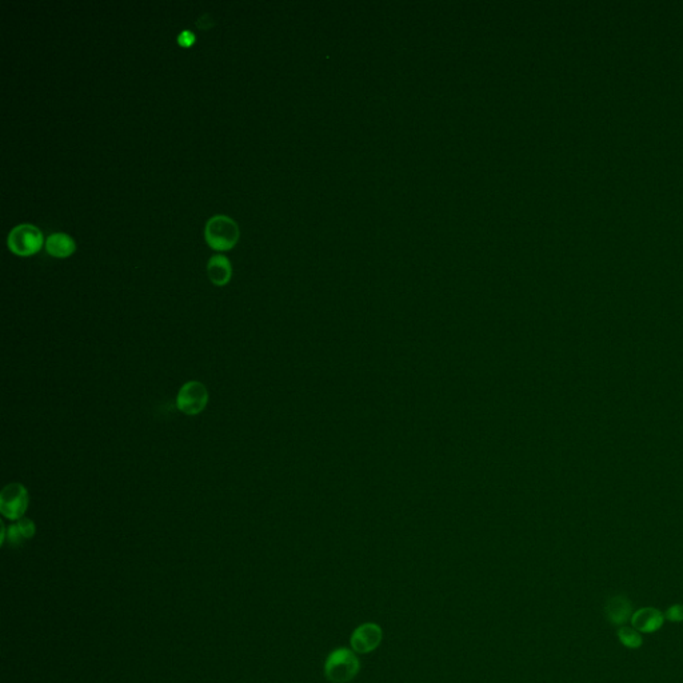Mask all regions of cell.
Instances as JSON below:
<instances>
[{
    "mask_svg": "<svg viewBox=\"0 0 683 683\" xmlns=\"http://www.w3.org/2000/svg\"><path fill=\"white\" fill-rule=\"evenodd\" d=\"M361 668L355 652L340 647L330 654L324 663V675L331 683H349Z\"/></svg>",
    "mask_w": 683,
    "mask_h": 683,
    "instance_id": "cell-1",
    "label": "cell"
},
{
    "mask_svg": "<svg viewBox=\"0 0 683 683\" xmlns=\"http://www.w3.org/2000/svg\"><path fill=\"white\" fill-rule=\"evenodd\" d=\"M204 238L213 250H228L237 243L239 227L227 215H213L204 226Z\"/></svg>",
    "mask_w": 683,
    "mask_h": 683,
    "instance_id": "cell-2",
    "label": "cell"
},
{
    "mask_svg": "<svg viewBox=\"0 0 683 683\" xmlns=\"http://www.w3.org/2000/svg\"><path fill=\"white\" fill-rule=\"evenodd\" d=\"M7 244L13 253L20 257H29L40 250L43 244V234L33 225H17L10 231Z\"/></svg>",
    "mask_w": 683,
    "mask_h": 683,
    "instance_id": "cell-3",
    "label": "cell"
},
{
    "mask_svg": "<svg viewBox=\"0 0 683 683\" xmlns=\"http://www.w3.org/2000/svg\"><path fill=\"white\" fill-rule=\"evenodd\" d=\"M30 504L29 490L22 483H10L0 491V513L10 520H19Z\"/></svg>",
    "mask_w": 683,
    "mask_h": 683,
    "instance_id": "cell-4",
    "label": "cell"
},
{
    "mask_svg": "<svg viewBox=\"0 0 683 683\" xmlns=\"http://www.w3.org/2000/svg\"><path fill=\"white\" fill-rule=\"evenodd\" d=\"M209 403V390L199 380L186 382L177 395V407L186 415H197Z\"/></svg>",
    "mask_w": 683,
    "mask_h": 683,
    "instance_id": "cell-5",
    "label": "cell"
},
{
    "mask_svg": "<svg viewBox=\"0 0 683 683\" xmlns=\"http://www.w3.org/2000/svg\"><path fill=\"white\" fill-rule=\"evenodd\" d=\"M382 630L377 623H365L355 629L351 636V647L355 653L374 652L380 645Z\"/></svg>",
    "mask_w": 683,
    "mask_h": 683,
    "instance_id": "cell-6",
    "label": "cell"
},
{
    "mask_svg": "<svg viewBox=\"0 0 683 683\" xmlns=\"http://www.w3.org/2000/svg\"><path fill=\"white\" fill-rule=\"evenodd\" d=\"M603 611L608 622L613 626H624L631 621L633 603L626 595L617 594L606 599Z\"/></svg>",
    "mask_w": 683,
    "mask_h": 683,
    "instance_id": "cell-7",
    "label": "cell"
},
{
    "mask_svg": "<svg viewBox=\"0 0 683 683\" xmlns=\"http://www.w3.org/2000/svg\"><path fill=\"white\" fill-rule=\"evenodd\" d=\"M631 626L642 633H655L665 623V614L655 608H642L633 613Z\"/></svg>",
    "mask_w": 683,
    "mask_h": 683,
    "instance_id": "cell-8",
    "label": "cell"
},
{
    "mask_svg": "<svg viewBox=\"0 0 683 683\" xmlns=\"http://www.w3.org/2000/svg\"><path fill=\"white\" fill-rule=\"evenodd\" d=\"M74 239L64 232H54L46 239L47 253L57 258H67L75 251Z\"/></svg>",
    "mask_w": 683,
    "mask_h": 683,
    "instance_id": "cell-9",
    "label": "cell"
},
{
    "mask_svg": "<svg viewBox=\"0 0 683 683\" xmlns=\"http://www.w3.org/2000/svg\"><path fill=\"white\" fill-rule=\"evenodd\" d=\"M207 273L210 280L216 286L227 285L231 278V264L225 255L216 254L209 259L207 263Z\"/></svg>",
    "mask_w": 683,
    "mask_h": 683,
    "instance_id": "cell-10",
    "label": "cell"
},
{
    "mask_svg": "<svg viewBox=\"0 0 683 683\" xmlns=\"http://www.w3.org/2000/svg\"><path fill=\"white\" fill-rule=\"evenodd\" d=\"M617 637H618L620 642L622 643L626 649L636 650V649H639L643 645L642 634L639 631H637L633 626L631 627H629V626H621L618 629V631H617Z\"/></svg>",
    "mask_w": 683,
    "mask_h": 683,
    "instance_id": "cell-11",
    "label": "cell"
},
{
    "mask_svg": "<svg viewBox=\"0 0 683 683\" xmlns=\"http://www.w3.org/2000/svg\"><path fill=\"white\" fill-rule=\"evenodd\" d=\"M16 525H17L19 530H20L22 534L24 535V538H26V539H30V538H32V536L35 535V532H36V529H35V523H33L31 519H29V518H24V516H23L22 519L16 520Z\"/></svg>",
    "mask_w": 683,
    "mask_h": 683,
    "instance_id": "cell-12",
    "label": "cell"
},
{
    "mask_svg": "<svg viewBox=\"0 0 683 683\" xmlns=\"http://www.w3.org/2000/svg\"><path fill=\"white\" fill-rule=\"evenodd\" d=\"M665 620H668V621L673 623L683 622L682 603H677V605L670 606V608L666 610V613H665Z\"/></svg>",
    "mask_w": 683,
    "mask_h": 683,
    "instance_id": "cell-13",
    "label": "cell"
},
{
    "mask_svg": "<svg viewBox=\"0 0 683 683\" xmlns=\"http://www.w3.org/2000/svg\"><path fill=\"white\" fill-rule=\"evenodd\" d=\"M179 46L182 47H190L194 45L195 42V35L191 32L190 30H183L182 32H179L178 38H177Z\"/></svg>",
    "mask_w": 683,
    "mask_h": 683,
    "instance_id": "cell-14",
    "label": "cell"
}]
</instances>
